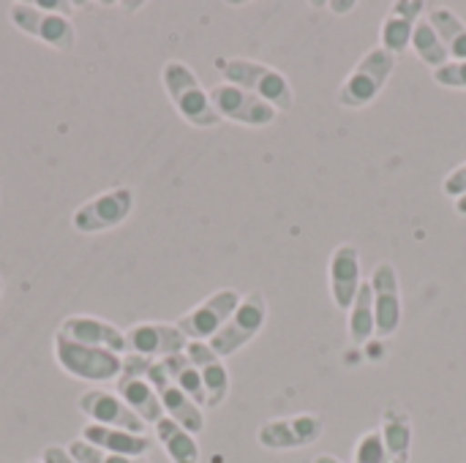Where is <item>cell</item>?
Here are the masks:
<instances>
[{
    "label": "cell",
    "mask_w": 466,
    "mask_h": 463,
    "mask_svg": "<svg viewBox=\"0 0 466 463\" xmlns=\"http://www.w3.org/2000/svg\"><path fill=\"white\" fill-rule=\"evenodd\" d=\"M216 68L224 76V82L254 93L257 98L276 106L279 112H289L295 106V90L289 79L268 63L251 57H221L216 60Z\"/></svg>",
    "instance_id": "1"
},
{
    "label": "cell",
    "mask_w": 466,
    "mask_h": 463,
    "mask_svg": "<svg viewBox=\"0 0 466 463\" xmlns=\"http://www.w3.org/2000/svg\"><path fill=\"white\" fill-rule=\"evenodd\" d=\"M161 82H164V90L172 101V106L177 109V115L194 126V128H213L221 123L213 101H210V93L202 87L199 76L194 74L191 65L180 63V60H169L164 63L161 68Z\"/></svg>",
    "instance_id": "2"
},
{
    "label": "cell",
    "mask_w": 466,
    "mask_h": 463,
    "mask_svg": "<svg viewBox=\"0 0 466 463\" xmlns=\"http://www.w3.org/2000/svg\"><path fill=\"white\" fill-rule=\"evenodd\" d=\"M399 57H393L390 52H385L380 44L374 49H369L358 65L344 76L339 93H336V104L344 109H363L369 104H374L380 98V93L388 87L393 71H396Z\"/></svg>",
    "instance_id": "3"
},
{
    "label": "cell",
    "mask_w": 466,
    "mask_h": 463,
    "mask_svg": "<svg viewBox=\"0 0 466 463\" xmlns=\"http://www.w3.org/2000/svg\"><path fill=\"white\" fill-rule=\"evenodd\" d=\"M265 322H268V300H265L262 289H254V292L243 295L235 314L208 344L221 360H227V357L238 355L243 347H248L262 333Z\"/></svg>",
    "instance_id": "4"
},
{
    "label": "cell",
    "mask_w": 466,
    "mask_h": 463,
    "mask_svg": "<svg viewBox=\"0 0 466 463\" xmlns=\"http://www.w3.org/2000/svg\"><path fill=\"white\" fill-rule=\"evenodd\" d=\"M55 360L68 377L82 382H109L117 379L123 371V355L98 347L74 344L60 336H55Z\"/></svg>",
    "instance_id": "5"
},
{
    "label": "cell",
    "mask_w": 466,
    "mask_h": 463,
    "mask_svg": "<svg viewBox=\"0 0 466 463\" xmlns=\"http://www.w3.org/2000/svg\"><path fill=\"white\" fill-rule=\"evenodd\" d=\"M8 19L22 33L33 35L35 41H44L46 46H52L57 52H71L76 44V30H74L71 19L60 16V14H49V11L38 8L35 3H14L8 8Z\"/></svg>",
    "instance_id": "6"
},
{
    "label": "cell",
    "mask_w": 466,
    "mask_h": 463,
    "mask_svg": "<svg viewBox=\"0 0 466 463\" xmlns=\"http://www.w3.org/2000/svg\"><path fill=\"white\" fill-rule=\"evenodd\" d=\"M208 93H210V101L221 120H232V123L248 126V128H265V126L276 123V117H279L276 106H270L268 101L257 98L254 93H248L238 85L218 82Z\"/></svg>",
    "instance_id": "7"
},
{
    "label": "cell",
    "mask_w": 466,
    "mask_h": 463,
    "mask_svg": "<svg viewBox=\"0 0 466 463\" xmlns=\"http://www.w3.org/2000/svg\"><path fill=\"white\" fill-rule=\"evenodd\" d=\"M371 297H374V319L377 336L393 338L401 330L404 319V300H401V278L393 262H377L369 276Z\"/></svg>",
    "instance_id": "8"
},
{
    "label": "cell",
    "mask_w": 466,
    "mask_h": 463,
    "mask_svg": "<svg viewBox=\"0 0 466 463\" xmlns=\"http://www.w3.org/2000/svg\"><path fill=\"white\" fill-rule=\"evenodd\" d=\"M153 360L139 357V355H128L123 357V371L117 377V396L134 409V415L145 423V426H156L164 415V407L153 390V385L147 382V366Z\"/></svg>",
    "instance_id": "9"
},
{
    "label": "cell",
    "mask_w": 466,
    "mask_h": 463,
    "mask_svg": "<svg viewBox=\"0 0 466 463\" xmlns=\"http://www.w3.org/2000/svg\"><path fill=\"white\" fill-rule=\"evenodd\" d=\"M322 434H325V420L319 415L303 412V415L276 418V420L262 423L257 431V442L265 450L287 453V450H303V448L317 445Z\"/></svg>",
    "instance_id": "10"
},
{
    "label": "cell",
    "mask_w": 466,
    "mask_h": 463,
    "mask_svg": "<svg viewBox=\"0 0 466 463\" xmlns=\"http://www.w3.org/2000/svg\"><path fill=\"white\" fill-rule=\"evenodd\" d=\"M243 295L235 289H218L210 297H205L202 303H197L191 311H186L175 325L180 327V333L188 341H210L224 325L227 319L235 314V308L240 306Z\"/></svg>",
    "instance_id": "11"
},
{
    "label": "cell",
    "mask_w": 466,
    "mask_h": 463,
    "mask_svg": "<svg viewBox=\"0 0 466 463\" xmlns=\"http://www.w3.org/2000/svg\"><path fill=\"white\" fill-rule=\"evenodd\" d=\"M134 210V191L131 188H112L106 194L93 196L90 202L79 205L74 210V229L85 232V235H96V232H106L120 226Z\"/></svg>",
    "instance_id": "12"
},
{
    "label": "cell",
    "mask_w": 466,
    "mask_h": 463,
    "mask_svg": "<svg viewBox=\"0 0 466 463\" xmlns=\"http://www.w3.org/2000/svg\"><path fill=\"white\" fill-rule=\"evenodd\" d=\"M147 382L153 385V390H156V396H158V401H161V407H164V415L169 418V420H175L180 428H186L188 434H202L205 431V412H202V407H197L169 377H167V371H164V366H161V360H153L150 366H147Z\"/></svg>",
    "instance_id": "13"
},
{
    "label": "cell",
    "mask_w": 466,
    "mask_h": 463,
    "mask_svg": "<svg viewBox=\"0 0 466 463\" xmlns=\"http://www.w3.org/2000/svg\"><path fill=\"white\" fill-rule=\"evenodd\" d=\"M126 347H128V355H139L147 360H164V357L186 352L188 338L180 333L177 325L142 322V325H134L126 330Z\"/></svg>",
    "instance_id": "14"
},
{
    "label": "cell",
    "mask_w": 466,
    "mask_h": 463,
    "mask_svg": "<svg viewBox=\"0 0 466 463\" xmlns=\"http://www.w3.org/2000/svg\"><path fill=\"white\" fill-rule=\"evenodd\" d=\"M328 281H330V297L339 311H350V306L358 297V289L363 287V270H360V251L352 243H341L330 251L328 262Z\"/></svg>",
    "instance_id": "15"
},
{
    "label": "cell",
    "mask_w": 466,
    "mask_h": 463,
    "mask_svg": "<svg viewBox=\"0 0 466 463\" xmlns=\"http://www.w3.org/2000/svg\"><path fill=\"white\" fill-rule=\"evenodd\" d=\"M79 412L85 418H90L98 426L106 428H123L131 434H145V423L134 415V409L117 396V393H106V390H87L79 396Z\"/></svg>",
    "instance_id": "16"
},
{
    "label": "cell",
    "mask_w": 466,
    "mask_h": 463,
    "mask_svg": "<svg viewBox=\"0 0 466 463\" xmlns=\"http://www.w3.org/2000/svg\"><path fill=\"white\" fill-rule=\"evenodd\" d=\"M60 338H68L74 344H85V347H98V349H109L115 355H126V333L98 317H68L63 319V325L57 327Z\"/></svg>",
    "instance_id": "17"
},
{
    "label": "cell",
    "mask_w": 466,
    "mask_h": 463,
    "mask_svg": "<svg viewBox=\"0 0 466 463\" xmlns=\"http://www.w3.org/2000/svg\"><path fill=\"white\" fill-rule=\"evenodd\" d=\"M426 5L420 0H399L393 3L390 14L382 19V27H380V46L385 52H390L393 57H401L410 44H412V33H415V25L423 14Z\"/></svg>",
    "instance_id": "18"
},
{
    "label": "cell",
    "mask_w": 466,
    "mask_h": 463,
    "mask_svg": "<svg viewBox=\"0 0 466 463\" xmlns=\"http://www.w3.org/2000/svg\"><path fill=\"white\" fill-rule=\"evenodd\" d=\"M186 357L197 366V371L202 377L205 407H210V409L221 407L227 401V396H229V371H227L224 360L205 341H188Z\"/></svg>",
    "instance_id": "19"
},
{
    "label": "cell",
    "mask_w": 466,
    "mask_h": 463,
    "mask_svg": "<svg viewBox=\"0 0 466 463\" xmlns=\"http://www.w3.org/2000/svg\"><path fill=\"white\" fill-rule=\"evenodd\" d=\"M380 434H382V445L388 453L390 463H412V415L404 409V404L390 401L382 412V423H380Z\"/></svg>",
    "instance_id": "20"
},
{
    "label": "cell",
    "mask_w": 466,
    "mask_h": 463,
    "mask_svg": "<svg viewBox=\"0 0 466 463\" xmlns=\"http://www.w3.org/2000/svg\"><path fill=\"white\" fill-rule=\"evenodd\" d=\"M82 439L101 448V450H106V453L134 458V461L142 458L153 445L145 434H131V431H123V428H106V426H98V423H87L82 428Z\"/></svg>",
    "instance_id": "21"
},
{
    "label": "cell",
    "mask_w": 466,
    "mask_h": 463,
    "mask_svg": "<svg viewBox=\"0 0 466 463\" xmlns=\"http://www.w3.org/2000/svg\"><path fill=\"white\" fill-rule=\"evenodd\" d=\"M156 437H158L161 448L167 450V456L172 458V463H199V445H197L194 434L180 428L175 420L161 418L156 423Z\"/></svg>",
    "instance_id": "22"
},
{
    "label": "cell",
    "mask_w": 466,
    "mask_h": 463,
    "mask_svg": "<svg viewBox=\"0 0 466 463\" xmlns=\"http://www.w3.org/2000/svg\"><path fill=\"white\" fill-rule=\"evenodd\" d=\"M347 333L352 344H366L371 336H377V319H374V297L369 281L358 289L355 303L347 311Z\"/></svg>",
    "instance_id": "23"
},
{
    "label": "cell",
    "mask_w": 466,
    "mask_h": 463,
    "mask_svg": "<svg viewBox=\"0 0 466 463\" xmlns=\"http://www.w3.org/2000/svg\"><path fill=\"white\" fill-rule=\"evenodd\" d=\"M434 30L440 33L451 60H466V22L453 8H434L426 14Z\"/></svg>",
    "instance_id": "24"
},
{
    "label": "cell",
    "mask_w": 466,
    "mask_h": 463,
    "mask_svg": "<svg viewBox=\"0 0 466 463\" xmlns=\"http://www.w3.org/2000/svg\"><path fill=\"white\" fill-rule=\"evenodd\" d=\"M410 49L415 52V57H420L426 65H431V71H437L440 65H445L451 60L440 33L434 30V25L429 22V16H420L418 25H415V33H412V44Z\"/></svg>",
    "instance_id": "25"
},
{
    "label": "cell",
    "mask_w": 466,
    "mask_h": 463,
    "mask_svg": "<svg viewBox=\"0 0 466 463\" xmlns=\"http://www.w3.org/2000/svg\"><path fill=\"white\" fill-rule=\"evenodd\" d=\"M167 377L197 404V407H205V385H202V377L197 371V366L186 357V352L180 355H172V357H164L161 360Z\"/></svg>",
    "instance_id": "26"
},
{
    "label": "cell",
    "mask_w": 466,
    "mask_h": 463,
    "mask_svg": "<svg viewBox=\"0 0 466 463\" xmlns=\"http://www.w3.org/2000/svg\"><path fill=\"white\" fill-rule=\"evenodd\" d=\"M352 463H390L388 461V453H385V445H382L380 428L366 431V434L355 442Z\"/></svg>",
    "instance_id": "27"
},
{
    "label": "cell",
    "mask_w": 466,
    "mask_h": 463,
    "mask_svg": "<svg viewBox=\"0 0 466 463\" xmlns=\"http://www.w3.org/2000/svg\"><path fill=\"white\" fill-rule=\"evenodd\" d=\"M66 450L71 453V458L76 463H137L134 458H123V456L106 453V450L85 442V439H74Z\"/></svg>",
    "instance_id": "28"
},
{
    "label": "cell",
    "mask_w": 466,
    "mask_h": 463,
    "mask_svg": "<svg viewBox=\"0 0 466 463\" xmlns=\"http://www.w3.org/2000/svg\"><path fill=\"white\" fill-rule=\"evenodd\" d=\"M434 82L448 90H466V60H448L434 71Z\"/></svg>",
    "instance_id": "29"
},
{
    "label": "cell",
    "mask_w": 466,
    "mask_h": 463,
    "mask_svg": "<svg viewBox=\"0 0 466 463\" xmlns=\"http://www.w3.org/2000/svg\"><path fill=\"white\" fill-rule=\"evenodd\" d=\"M442 191H445V196H451L453 202H456L459 196H464L466 194V161H461L459 166H453V169L445 175V180H442Z\"/></svg>",
    "instance_id": "30"
},
{
    "label": "cell",
    "mask_w": 466,
    "mask_h": 463,
    "mask_svg": "<svg viewBox=\"0 0 466 463\" xmlns=\"http://www.w3.org/2000/svg\"><path fill=\"white\" fill-rule=\"evenodd\" d=\"M41 463H76L71 458V453L68 450H63V448H57V445H49L44 453H41Z\"/></svg>",
    "instance_id": "31"
},
{
    "label": "cell",
    "mask_w": 466,
    "mask_h": 463,
    "mask_svg": "<svg viewBox=\"0 0 466 463\" xmlns=\"http://www.w3.org/2000/svg\"><path fill=\"white\" fill-rule=\"evenodd\" d=\"M35 5L44 8V11H49V14H60V16H66V14L74 11V3H49V0H41V3H35Z\"/></svg>",
    "instance_id": "32"
},
{
    "label": "cell",
    "mask_w": 466,
    "mask_h": 463,
    "mask_svg": "<svg viewBox=\"0 0 466 463\" xmlns=\"http://www.w3.org/2000/svg\"><path fill=\"white\" fill-rule=\"evenodd\" d=\"M355 8H358L355 0H347V3L336 0V3H330V11H333V14H350V11H355Z\"/></svg>",
    "instance_id": "33"
},
{
    "label": "cell",
    "mask_w": 466,
    "mask_h": 463,
    "mask_svg": "<svg viewBox=\"0 0 466 463\" xmlns=\"http://www.w3.org/2000/svg\"><path fill=\"white\" fill-rule=\"evenodd\" d=\"M453 207H456V213H459V216H464L466 218V194L464 196H459V199L453 202Z\"/></svg>",
    "instance_id": "34"
},
{
    "label": "cell",
    "mask_w": 466,
    "mask_h": 463,
    "mask_svg": "<svg viewBox=\"0 0 466 463\" xmlns=\"http://www.w3.org/2000/svg\"><path fill=\"white\" fill-rule=\"evenodd\" d=\"M314 463H341L336 456H328V453H322V456H317L314 458Z\"/></svg>",
    "instance_id": "35"
},
{
    "label": "cell",
    "mask_w": 466,
    "mask_h": 463,
    "mask_svg": "<svg viewBox=\"0 0 466 463\" xmlns=\"http://www.w3.org/2000/svg\"><path fill=\"white\" fill-rule=\"evenodd\" d=\"M0 295H3V281H0Z\"/></svg>",
    "instance_id": "36"
},
{
    "label": "cell",
    "mask_w": 466,
    "mask_h": 463,
    "mask_svg": "<svg viewBox=\"0 0 466 463\" xmlns=\"http://www.w3.org/2000/svg\"><path fill=\"white\" fill-rule=\"evenodd\" d=\"M30 463H41V461H30Z\"/></svg>",
    "instance_id": "37"
}]
</instances>
